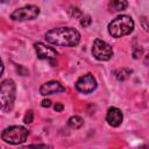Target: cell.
Wrapping results in <instances>:
<instances>
[{
    "instance_id": "obj_3",
    "label": "cell",
    "mask_w": 149,
    "mask_h": 149,
    "mask_svg": "<svg viewBox=\"0 0 149 149\" xmlns=\"http://www.w3.org/2000/svg\"><path fill=\"white\" fill-rule=\"evenodd\" d=\"M16 86L13 79H5L0 83V109L10 112L14 107Z\"/></svg>"
},
{
    "instance_id": "obj_22",
    "label": "cell",
    "mask_w": 149,
    "mask_h": 149,
    "mask_svg": "<svg viewBox=\"0 0 149 149\" xmlns=\"http://www.w3.org/2000/svg\"><path fill=\"white\" fill-rule=\"evenodd\" d=\"M8 0H0V3H6Z\"/></svg>"
},
{
    "instance_id": "obj_12",
    "label": "cell",
    "mask_w": 149,
    "mask_h": 149,
    "mask_svg": "<svg viewBox=\"0 0 149 149\" xmlns=\"http://www.w3.org/2000/svg\"><path fill=\"white\" fill-rule=\"evenodd\" d=\"M130 73H132V70H129V69H127V68H121V69H118V70L114 71V76H115V78H116L119 81L126 80V79L129 77Z\"/></svg>"
},
{
    "instance_id": "obj_18",
    "label": "cell",
    "mask_w": 149,
    "mask_h": 149,
    "mask_svg": "<svg viewBox=\"0 0 149 149\" xmlns=\"http://www.w3.org/2000/svg\"><path fill=\"white\" fill-rule=\"evenodd\" d=\"M42 107H47V108H49L50 106H51V101L49 100V99H44V100H42Z\"/></svg>"
},
{
    "instance_id": "obj_9",
    "label": "cell",
    "mask_w": 149,
    "mask_h": 149,
    "mask_svg": "<svg viewBox=\"0 0 149 149\" xmlns=\"http://www.w3.org/2000/svg\"><path fill=\"white\" fill-rule=\"evenodd\" d=\"M64 91H65V87L56 80L47 81L43 85H41V87H40V93L42 95H50V94L61 93V92H64Z\"/></svg>"
},
{
    "instance_id": "obj_16",
    "label": "cell",
    "mask_w": 149,
    "mask_h": 149,
    "mask_svg": "<svg viewBox=\"0 0 149 149\" xmlns=\"http://www.w3.org/2000/svg\"><path fill=\"white\" fill-rule=\"evenodd\" d=\"M70 12H71V16H74V17H79V16L81 17V15H83V13L78 8H71Z\"/></svg>"
},
{
    "instance_id": "obj_2",
    "label": "cell",
    "mask_w": 149,
    "mask_h": 149,
    "mask_svg": "<svg viewBox=\"0 0 149 149\" xmlns=\"http://www.w3.org/2000/svg\"><path fill=\"white\" fill-rule=\"evenodd\" d=\"M133 29L134 21L129 15H119L108 23V33L115 38L130 34Z\"/></svg>"
},
{
    "instance_id": "obj_14",
    "label": "cell",
    "mask_w": 149,
    "mask_h": 149,
    "mask_svg": "<svg viewBox=\"0 0 149 149\" xmlns=\"http://www.w3.org/2000/svg\"><path fill=\"white\" fill-rule=\"evenodd\" d=\"M33 119H34V113H33V111H31V109L27 111V113L24 114L23 121H24L26 123H31V122H33Z\"/></svg>"
},
{
    "instance_id": "obj_6",
    "label": "cell",
    "mask_w": 149,
    "mask_h": 149,
    "mask_svg": "<svg viewBox=\"0 0 149 149\" xmlns=\"http://www.w3.org/2000/svg\"><path fill=\"white\" fill-rule=\"evenodd\" d=\"M92 55L98 61H108L113 56V49L107 42H105L100 38H97L93 42Z\"/></svg>"
},
{
    "instance_id": "obj_4",
    "label": "cell",
    "mask_w": 149,
    "mask_h": 149,
    "mask_svg": "<svg viewBox=\"0 0 149 149\" xmlns=\"http://www.w3.org/2000/svg\"><path fill=\"white\" fill-rule=\"evenodd\" d=\"M28 130L22 126H10L2 130L1 139L9 144H21L27 140Z\"/></svg>"
},
{
    "instance_id": "obj_17",
    "label": "cell",
    "mask_w": 149,
    "mask_h": 149,
    "mask_svg": "<svg viewBox=\"0 0 149 149\" xmlns=\"http://www.w3.org/2000/svg\"><path fill=\"white\" fill-rule=\"evenodd\" d=\"M63 108H64V106H63V104H61V102H56V104L54 105V109H55L56 112H62Z\"/></svg>"
},
{
    "instance_id": "obj_10",
    "label": "cell",
    "mask_w": 149,
    "mask_h": 149,
    "mask_svg": "<svg viewBox=\"0 0 149 149\" xmlns=\"http://www.w3.org/2000/svg\"><path fill=\"white\" fill-rule=\"evenodd\" d=\"M122 120H123V114L119 108H116V107L108 108L107 114H106V121L109 126L119 127L122 123Z\"/></svg>"
},
{
    "instance_id": "obj_19",
    "label": "cell",
    "mask_w": 149,
    "mask_h": 149,
    "mask_svg": "<svg viewBox=\"0 0 149 149\" xmlns=\"http://www.w3.org/2000/svg\"><path fill=\"white\" fill-rule=\"evenodd\" d=\"M141 22H142V24H143L144 30H148V24H147V17H146V16H142V17H141Z\"/></svg>"
},
{
    "instance_id": "obj_15",
    "label": "cell",
    "mask_w": 149,
    "mask_h": 149,
    "mask_svg": "<svg viewBox=\"0 0 149 149\" xmlns=\"http://www.w3.org/2000/svg\"><path fill=\"white\" fill-rule=\"evenodd\" d=\"M91 16L90 15H81V19H80V24L83 26V27H87L90 23H91Z\"/></svg>"
},
{
    "instance_id": "obj_21",
    "label": "cell",
    "mask_w": 149,
    "mask_h": 149,
    "mask_svg": "<svg viewBox=\"0 0 149 149\" xmlns=\"http://www.w3.org/2000/svg\"><path fill=\"white\" fill-rule=\"evenodd\" d=\"M3 63H2V61H1V58H0V77L2 76V72H3Z\"/></svg>"
},
{
    "instance_id": "obj_8",
    "label": "cell",
    "mask_w": 149,
    "mask_h": 149,
    "mask_svg": "<svg viewBox=\"0 0 149 149\" xmlns=\"http://www.w3.org/2000/svg\"><path fill=\"white\" fill-rule=\"evenodd\" d=\"M36 55L40 59H47V61H52L56 59V57L58 56V52L56 51V49H54L52 47H49L42 42H36L34 44Z\"/></svg>"
},
{
    "instance_id": "obj_5",
    "label": "cell",
    "mask_w": 149,
    "mask_h": 149,
    "mask_svg": "<svg viewBox=\"0 0 149 149\" xmlns=\"http://www.w3.org/2000/svg\"><path fill=\"white\" fill-rule=\"evenodd\" d=\"M40 8L35 5H27L24 7L15 9L10 14V19L14 21H27V20H34L38 16Z\"/></svg>"
},
{
    "instance_id": "obj_20",
    "label": "cell",
    "mask_w": 149,
    "mask_h": 149,
    "mask_svg": "<svg viewBox=\"0 0 149 149\" xmlns=\"http://www.w3.org/2000/svg\"><path fill=\"white\" fill-rule=\"evenodd\" d=\"M141 54H142V49H137V50H135L134 54H133V55H134V58H139Z\"/></svg>"
},
{
    "instance_id": "obj_13",
    "label": "cell",
    "mask_w": 149,
    "mask_h": 149,
    "mask_svg": "<svg viewBox=\"0 0 149 149\" xmlns=\"http://www.w3.org/2000/svg\"><path fill=\"white\" fill-rule=\"evenodd\" d=\"M83 125H84V120L78 115H73L68 120V126L73 129H79Z\"/></svg>"
},
{
    "instance_id": "obj_1",
    "label": "cell",
    "mask_w": 149,
    "mask_h": 149,
    "mask_svg": "<svg viewBox=\"0 0 149 149\" xmlns=\"http://www.w3.org/2000/svg\"><path fill=\"white\" fill-rule=\"evenodd\" d=\"M47 42L59 47H76L80 41V34L72 27L52 28L45 33Z\"/></svg>"
},
{
    "instance_id": "obj_7",
    "label": "cell",
    "mask_w": 149,
    "mask_h": 149,
    "mask_svg": "<svg viewBox=\"0 0 149 149\" xmlns=\"http://www.w3.org/2000/svg\"><path fill=\"white\" fill-rule=\"evenodd\" d=\"M76 88L81 93H91L97 88V80L92 73H86L76 81Z\"/></svg>"
},
{
    "instance_id": "obj_11",
    "label": "cell",
    "mask_w": 149,
    "mask_h": 149,
    "mask_svg": "<svg viewBox=\"0 0 149 149\" xmlns=\"http://www.w3.org/2000/svg\"><path fill=\"white\" fill-rule=\"evenodd\" d=\"M127 0H109V8L113 12H122L127 8Z\"/></svg>"
}]
</instances>
